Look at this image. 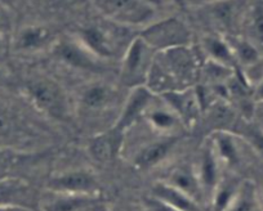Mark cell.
<instances>
[{
    "instance_id": "obj_1",
    "label": "cell",
    "mask_w": 263,
    "mask_h": 211,
    "mask_svg": "<svg viewBox=\"0 0 263 211\" xmlns=\"http://www.w3.org/2000/svg\"><path fill=\"white\" fill-rule=\"evenodd\" d=\"M111 24L121 27H145L158 13V0H90Z\"/></svg>"
},
{
    "instance_id": "obj_2",
    "label": "cell",
    "mask_w": 263,
    "mask_h": 211,
    "mask_svg": "<svg viewBox=\"0 0 263 211\" xmlns=\"http://www.w3.org/2000/svg\"><path fill=\"white\" fill-rule=\"evenodd\" d=\"M120 93L106 81H92L83 85L75 97V111L85 120H98L114 111L120 114Z\"/></svg>"
},
{
    "instance_id": "obj_3",
    "label": "cell",
    "mask_w": 263,
    "mask_h": 211,
    "mask_svg": "<svg viewBox=\"0 0 263 211\" xmlns=\"http://www.w3.org/2000/svg\"><path fill=\"white\" fill-rule=\"evenodd\" d=\"M156 52L138 35L126 45L121 56L120 82L124 88L147 85Z\"/></svg>"
},
{
    "instance_id": "obj_4",
    "label": "cell",
    "mask_w": 263,
    "mask_h": 211,
    "mask_svg": "<svg viewBox=\"0 0 263 211\" xmlns=\"http://www.w3.org/2000/svg\"><path fill=\"white\" fill-rule=\"evenodd\" d=\"M25 92L32 104L43 114L63 120L70 110L69 98L63 88L50 77H34L25 85Z\"/></svg>"
},
{
    "instance_id": "obj_5",
    "label": "cell",
    "mask_w": 263,
    "mask_h": 211,
    "mask_svg": "<svg viewBox=\"0 0 263 211\" xmlns=\"http://www.w3.org/2000/svg\"><path fill=\"white\" fill-rule=\"evenodd\" d=\"M140 36L156 53L192 45L191 30L177 17L153 21L141 30Z\"/></svg>"
},
{
    "instance_id": "obj_6",
    "label": "cell",
    "mask_w": 263,
    "mask_h": 211,
    "mask_svg": "<svg viewBox=\"0 0 263 211\" xmlns=\"http://www.w3.org/2000/svg\"><path fill=\"white\" fill-rule=\"evenodd\" d=\"M78 40L98 59L106 62L115 59L119 54V41L115 31L100 25L83 27L75 35Z\"/></svg>"
},
{
    "instance_id": "obj_7",
    "label": "cell",
    "mask_w": 263,
    "mask_h": 211,
    "mask_svg": "<svg viewBox=\"0 0 263 211\" xmlns=\"http://www.w3.org/2000/svg\"><path fill=\"white\" fill-rule=\"evenodd\" d=\"M47 189L72 195H100V183L95 173L87 169H72L53 175Z\"/></svg>"
},
{
    "instance_id": "obj_8",
    "label": "cell",
    "mask_w": 263,
    "mask_h": 211,
    "mask_svg": "<svg viewBox=\"0 0 263 211\" xmlns=\"http://www.w3.org/2000/svg\"><path fill=\"white\" fill-rule=\"evenodd\" d=\"M52 49L55 58L72 69L98 72L102 70L105 65V62L93 56L75 36L71 39L58 40L54 43Z\"/></svg>"
},
{
    "instance_id": "obj_9",
    "label": "cell",
    "mask_w": 263,
    "mask_h": 211,
    "mask_svg": "<svg viewBox=\"0 0 263 211\" xmlns=\"http://www.w3.org/2000/svg\"><path fill=\"white\" fill-rule=\"evenodd\" d=\"M159 95L178 115L184 128L194 126L203 114L196 87H187L183 89L172 90V92H166Z\"/></svg>"
},
{
    "instance_id": "obj_10",
    "label": "cell",
    "mask_w": 263,
    "mask_h": 211,
    "mask_svg": "<svg viewBox=\"0 0 263 211\" xmlns=\"http://www.w3.org/2000/svg\"><path fill=\"white\" fill-rule=\"evenodd\" d=\"M125 132L111 125L93 135L88 143V153L96 162L110 164L119 157L123 151Z\"/></svg>"
},
{
    "instance_id": "obj_11",
    "label": "cell",
    "mask_w": 263,
    "mask_h": 211,
    "mask_svg": "<svg viewBox=\"0 0 263 211\" xmlns=\"http://www.w3.org/2000/svg\"><path fill=\"white\" fill-rule=\"evenodd\" d=\"M154 97L155 93L147 85L130 89V93L126 95L125 100L123 102L120 114L114 125L123 132H128L129 128L140 121V119H143L146 111L153 103Z\"/></svg>"
},
{
    "instance_id": "obj_12",
    "label": "cell",
    "mask_w": 263,
    "mask_h": 211,
    "mask_svg": "<svg viewBox=\"0 0 263 211\" xmlns=\"http://www.w3.org/2000/svg\"><path fill=\"white\" fill-rule=\"evenodd\" d=\"M100 203V195H72L47 189L39 197V211H88Z\"/></svg>"
},
{
    "instance_id": "obj_13",
    "label": "cell",
    "mask_w": 263,
    "mask_h": 211,
    "mask_svg": "<svg viewBox=\"0 0 263 211\" xmlns=\"http://www.w3.org/2000/svg\"><path fill=\"white\" fill-rule=\"evenodd\" d=\"M211 21L221 30L222 35L234 34L232 30L247 18L244 0H212L208 6Z\"/></svg>"
},
{
    "instance_id": "obj_14",
    "label": "cell",
    "mask_w": 263,
    "mask_h": 211,
    "mask_svg": "<svg viewBox=\"0 0 263 211\" xmlns=\"http://www.w3.org/2000/svg\"><path fill=\"white\" fill-rule=\"evenodd\" d=\"M194 166L195 170H196L197 178L200 180L201 188H203L204 196H205V201L209 202L214 188L217 187L219 179H221L222 169H223L219 160L217 158L216 153H214L209 139H206L203 147H201L197 164L194 165Z\"/></svg>"
},
{
    "instance_id": "obj_15",
    "label": "cell",
    "mask_w": 263,
    "mask_h": 211,
    "mask_svg": "<svg viewBox=\"0 0 263 211\" xmlns=\"http://www.w3.org/2000/svg\"><path fill=\"white\" fill-rule=\"evenodd\" d=\"M179 142V135L160 137L154 142L143 145L136 155L135 166L140 170H151L165 162Z\"/></svg>"
},
{
    "instance_id": "obj_16",
    "label": "cell",
    "mask_w": 263,
    "mask_h": 211,
    "mask_svg": "<svg viewBox=\"0 0 263 211\" xmlns=\"http://www.w3.org/2000/svg\"><path fill=\"white\" fill-rule=\"evenodd\" d=\"M221 165L235 170L241 164V138L231 130H214L208 137Z\"/></svg>"
},
{
    "instance_id": "obj_17",
    "label": "cell",
    "mask_w": 263,
    "mask_h": 211,
    "mask_svg": "<svg viewBox=\"0 0 263 211\" xmlns=\"http://www.w3.org/2000/svg\"><path fill=\"white\" fill-rule=\"evenodd\" d=\"M57 41L48 27L42 25H27L21 27L17 31L13 37V49L22 54H32L40 50H44L45 48H49L54 45Z\"/></svg>"
},
{
    "instance_id": "obj_18",
    "label": "cell",
    "mask_w": 263,
    "mask_h": 211,
    "mask_svg": "<svg viewBox=\"0 0 263 211\" xmlns=\"http://www.w3.org/2000/svg\"><path fill=\"white\" fill-rule=\"evenodd\" d=\"M143 119L151 128V130L160 134V137L178 135L179 129L184 128L178 115L163 99H161V103H158L154 99Z\"/></svg>"
},
{
    "instance_id": "obj_19",
    "label": "cell",
    "mask_w": 263,
    "mask_h": 211,
    "mask_svg": "<svg viewBox=\"0 0 263 211\" xmlns=\"http://www.w3.org/2000/svg\"><path fill=\"white\" fill-rule=\"evenodd\" d=\"M163 182L173 185L177 189L182 191L183 193L189 195L197 202H205V196H204L203 188H201L200 180L197 178L195 166L191 165H177L171 172L166 174Z\"/></svg>"
},
{
    "instance_id": "obj_20",
    "label": "cell",
    "mask_w": 263,
    "mask_h": 211,
    "mask_svg": "<svg viewBox=\"0 0 263 211\" xmlns=\"http://www.w3.org/2000/svg\"><path fill=\"white\" fill-rule=\"evenodd\" d=\"M151 196L163 201L164 203H166V205L171 206L172 208L177 211H204L203 205L200 202H197L196 200L190 197L189 195L177 189L173 185L163 182V180L156 182L153 185Z\"/></svg>"
},
{
    "instance_id": "obj_21",
    "label": "cell",
    "mask_w": 263,
    "mask_h": 211,
    "mask_svg": "<svg viewBox=\"0 0 263 211\" xmlns=\"http://www.w3.org/2000/svg\"><path fill=\"white\" fill-rule=\"evenodd\" d=\"M201 50H203L204 56L206 57L208 61L216 62V64L230 67L232 70L239 69L231 47H230L224 35H205L201 40Z\"/></svg>"
},
{
    "instance_id": "obj_22",
    "label": "cell",
    "mask_w": 263,
    "mask_h": 211,
    "mask_svg": "<svg viewBox=\"0 0 263 211\" xmlns=\"http://www.w3.org/2000/svg\"><path fill=\"white\" fill-rule=\"evenodd\" d=\"M34 193L25 180L16 177H0V205L31 207Z\"/></svg>"
},
{
    "instance_id": "obj_23",
    "label": "cell",
    "mask_w": 263,
    "mask_h": 211,
    "mask_svg": "<svg viewBox=\"0 0 263 211\" xmlns=\"http://www.w3.org/2000/svg\"><path fill=\"white\" fill-rule=\"evenodd\" d=\"M224 36L231 47L237 67L248 70L262 62V52L247 36H240V35L235 34L224 35Z\"/></svg>"
},
{
    "instance_id": "obj_24",
    "label": "cell",
    "mask_w": 263,
    "mask_h": 211,
    "mask_svg": "<svg viewBox=\"0 0 263 211\" xmlns=\"http://www.w3.org/2000/svg\"><path fill=\"white\" fill-rule=\"evenodd\" d=\"M241 180L235 178L234 175L222 174L221 179H219L217 187L214 188L211 200H209L212 211L229 210L241 187Z\"/></svg>"
},
{
    "instance_id": "obj_25",
    "label": "cell",
    "mask_w": 263,
    "mask_h": 211,
    "mask_svg": "<svg viewBox=\"0 0 263 211\" xmlns=\"http://www.w3.org/2000/svg\"><path fill=\"white\" fill-rule=\"evenodd\" d=\"M259 207L260 200L254 185L249 182H242L234 202L227 211H258Z\"/></svg>"
},
{
    "instance_id": "obj_26",
    "label": "cell",
    "mask_w": 263,
    "mask_h": 211,
    "mask_svg": "<svg viewBox=\"0 0 263 211\" xmlns=\"http://www.w3.org/2000/svg\"><path fill=\"white\" fill-rule=\"evenodd\" d=\"M14 128H16V121L13 116L0 107V137H8L13 133Z\"/></svg>"
},
{
    "instance_id": "obj_27",
    "label": "cell",
    "mask_w": 263,
    "mask_h": 211,
    "mask_svg": "<svg viewBox=\"0 0 263 211\" xmlns=\"http://www.w3.org/2000/svg\"><path fill=\"white\" fill-rule=\"evenodd\" d=\"M143 202H145V207L147 211H177L151 195L146 197Z\"/></svg>"
},
{
    "instance_id": "obj_28",
    "label": "cell",
    "mask_w": 263,
    "mask_h": 211,
    "mask_svg": "<svg viewBox=\"0 0 263 211\" xmlns=\"http://www.w3.org/2000/svg\"><path fill=\"white\" fill-rule=\"evenodd\" d=\"M253 116L257 119L258 126L263 130V102H255Z\"/></svg>"
},
{
    "instance_id": "obj_29",
    "label": "cell",
    "mask_w": 263,
    "mask_h": 211,
    "mask_svg": "<svg viewBox=\"0 0 263 211\" xmlns=\"http://www.w3.org/2000/svg\"><path fill=\"white\" fill-rule=\"evenodd\" d=\"M0 211H35L32 207L22 205H0Z\"/></svg>"
},
{
    "instance_id": "obj_30",
    "label": "cell",
    "mask_w": 263,
    "mask_h": 211,
    "mask_svg": "<svg viewBox=\"0 0 263 211\" xmlns=\"http://www.w3.org/2000/svg\"><path fill=\"white\" fill-rule=\"evenodd\" d=\"M253 99L254 102H263V79L253 89Z\"/></svg>"
},
{
    "instance_id": "obj_31",
    "label": "cell",
    "mask_w": 263,
    "mask_h": 211,
    "mask_svg": "<svg viewBox=\"0 0 263 211\" xmlns=\"http://www.w3.org/2000/svg\"><path fill=\"white\" fill-rule=\"evenodd\" d=\"M4 48H6V39H4L3 31H0V53L3 52Z\"/></svg>"
},
{
    "instance_id": "obj_32",
    "label": "cell",
    "mask_w": 263,
    "mask_h": 211,
    "mask_svg": "<svg viewBox=\"0 0 263 211\" xmlns=\"http://www.w3.org/2000/svg\"><path fill=\"white\" fill-rule=\"evenodd\" d=\"M4 22H6V19H4V14L3 12H2V9H0V31H3Z\"/></svg>"
},
{
    "instance_id": "obj_33",
    "label": "cell",
    "mask_w": 263,
    "mask_h": 211,
    "mask_svg": "<svg viewBox=\"0 0 263 211\" xmlns=\"http://www.w3.org/2000/svg\"><path fill=\"white\" fill-rule=\"evenodd\" d=\"M4 75H6V72H4V70L2 69V67H0V81H2V80H3Z\"/></svg>"
},
{
    "instance_id": "obj_34",
    "label": "cell",
    "mask_w": 263,
    "mask_h": 211,
    "mask_svg": "<svg viewBox=\"0 0 263 211\" xmlns=\"http://www.w3.org/2000/svg\"><path fill=\"white\" fill-rule=\"evenodd\" d=\"M260 206H263V189H262V193H260Z\"/></svg>"
}]
</instances>
